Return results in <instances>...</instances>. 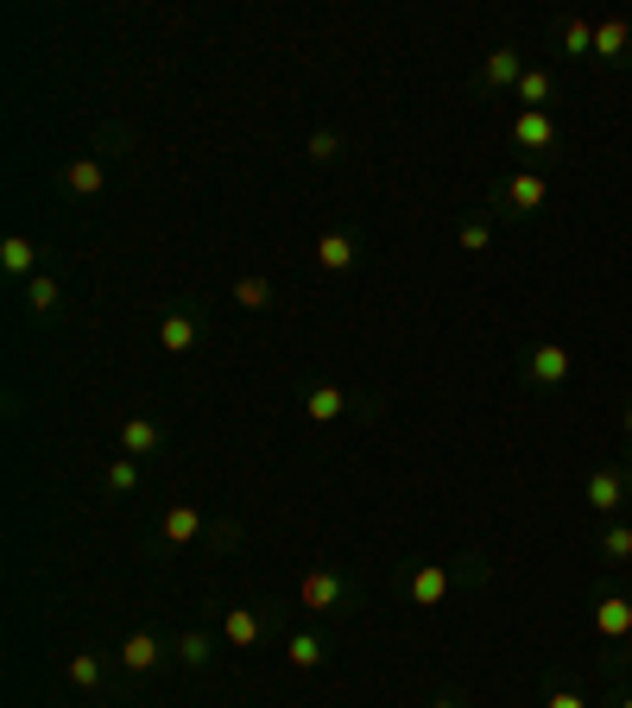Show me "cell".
<instances>
[{"instance_id": "1", "label": "cell", "mask_w": 632, "mask_h": 708, "mask_svg": "<svg viewBox=\"0 0 632 708\" xmlns=\"http://www.w3.org/2000/svg\"><path fill=\"white\" fill-rule=\"evenodd\" d=\"M512 146H519V152H551L556 146L551 108H519V121H512Z\"/></svg>"}, {"instance_id": "2", "label": "cell", "mask_w": 632, "mask_h": 708, "mask_svg": "<svg viewBox=\"0 0 632 708\" xmlns=\"http://www.w3.org/2000/svg\"><path fill=\"white\" fill-rule=\"evenodd\" d=\"M588 506H595L601 519H613V512L627 506V468H613V462L595 468V475H588Z\"/></svg>"}, {"instance_id": "3", "label": "cell", "mask_w": 632, "mask_h": 708, "mask_svg": "<svg viewBox=\"0 0 632 708\" xmlns=\"http://www.w3.org/2000/svg\"><path fill=\"white\" fill-rule=\"evenodd\" d=\"M519 76H525V57L512 45L487 51V64H480V82H487V89H519Z\"/></svg>"}, {"instance_id": "4", "label": "cell", "mask_w": 632, "mask_h": 708, "mask_svg": "<svg viewBox=\"0 0 632 708\" xmlns=\"http://www.w3.org/2000/svg\"><path fill=\"white\" fill-rule=\"evenodd\" d=\"M525 374L537 379V386H563V379H569V349H556V342H544V349H531Z\"/></svg>"}, {"instance_id": "5", "label": "cell", "mask_w": 632, "mask_h": 708, "mask_svg": "<svg viewBox=\"0 0 632 708\" xmlns=\"http://www.w3.org/2000/svg\"><path fill=\"white\" fill-rule=\"evenodd\" d=\"M298 601L310 607V613H329V607H342V576H329V569H310L298 588Z\"/></svg>"}, {"instance_id": "6", "label": "cell", "mask_w": 632, "mask_h": 708, "mask_svg": "<svg viewBox=\"0 0 632 708\" xmlns=\"http://www.w3.org/2000/svg\"><path fill=\"white\" fill-rule=\"evenodd\" d=\"M595 632H601V639H632V601L627 595L595 601Z\"/></svg>"}, {"instance_id": "7", "label": "cell", "mask_w": 632, "mask_h": 708, "mask_svg": "<svg viewBox=\"0 0 632 708\" xmlns=\"http://www.w3.org/2000/svg\"><path fill=\"white\" fill-rule=\"evenodd\" d=\"M595 57H607V64L632 57V20H601L595 25Z\"/></svg>"}, {"instance_id": "8", "label": "cell", "mask_w": 632, "mask_h": 708, "mask_svg": "<svg viewBox=\"0 0 632 708\" xmlns=\"http://www.w3.org/2000/svg\"><path fill=\"white\" fill-rule=\"evenodd\" d=\"M443 595H450V569H443V563H424V569L411 576V601H418V607H436Z\"/></svg>"}, {"instance_id": "9", "label": "cell", "mask_w": 632, "mask_h": 708, "mask_svg": "<svg viewBox=\"0 0 632 708\" xmlns=\"http://www.w3.org/2000/svg\"><path fill=\"white\" fill-rule=\"evenodd\" d=\"M556 45H563V57H595V25H588V20H563V25H556Z\"/></svg>"}, {"instance_id": "10", "label": "cell", "mask_w": 632, "mask_h": 708, "mask_svg": "<svg viewBox=\"0 0 632 708\" xmlns=\"http://www.w3.org/2000/svg\"><path fill=\"white\" fill-rule=\"evenodd\" d=\"M506 202H512L519 215H525V209H537V202H544V172H519L512 184H506Z\"/></svg>"}, {"instance_id": "11", "label": "cell", "mask_w": 632, "mask_h": 708, "mask_svg": "<svg viewBox=\"0 0 632 708\" xmlns=\"http://www.w3.org/2000/svg\"><path fill=\"white\" fill-rule=\"evenodd\" d=\"M317 266H323V273H348V266H354V241H348V234H323V241H317Z\"/></svg>"}, {"instance_id": "12", "label": "cell", "mask_w": 632, "mask_h": 708, "mask_svg": "<svg viewBox=\"0 0 632 708\" xmlns=\"http://www.w3.org/2000/svg\"><path fill=\"white\" fill-rule=\"evenodd\" d=\"M121 450L126 455H152V450H158V424H152V418H126V424H121Z\"/></svg>"}, {"instance_id": "13", "label": "cell", "mask_w": 632, "mask_h": 708, "mask_svg": "<svg viewBox=\"0 0 632 708\" xmlns=\"http://www.w3.org/2000/svg\"><path fill=\"white\" fill-rule=\"evenodd\" d=\"M197 531H202V512H197V506H171V512H165V538H171V544H190Z\"/></svg>"}, {"instance_id": "14", "label": "cell", "mask_w": 632, "mask_h": 708, "mask_svg": "<svg viewBox=\"0 0 632 708\" xmlns=\"http://www.w3.org/2000/svg\"><path fill=\"white\" fill-rule=\"evenodd\" d=\"M121 664L126 671H152V664H158V639H152V632H133L121 645Z\"/></svg>"}, {"instance_id": "15", "label": "cell", "mask_w": 632, "mask_h": 708, "mask_svg": "<svg viewBox=\"0 0 632 708\" xmlns=\"http://www.w3.org/2000/svg\"><path fill=\"white\" fill-rule=\"evenodd\" d=\"M551 96H556L551 70H525V76H519V101H525V108H551Z\"/></svg>"}, {"instance_id": "16", "label": "cell", "mask_w": 632, "mask_h": 708, "mask_svg": "<svg viewBox=\"0 0 632 708\" xmlns=\"http://www.w3.org/2000/svg\"><path fill=\"white\" fill-rule=\"evenodd\" d=\"M32 259H38V247H32L25 234H7V247H0V266H7V273H32Z\"/></svg>"}, {"instance_id": "17", "label": "cell", "mask_w": 632, "mask_h": 708, "mask_svg": "<svg viewBox=\"0 0 632 708\" xmlns=\"http://www.w3.org/2000/svg\"><path fill=\"white\" fill-rule=\"evenodd\" d=\"M64 184H70L76 197H96V190H101V165H96V158H76L70 172H64Z\"/></svg>"}, {"instance_id": "18", "label": "cell", "mask_w": 632, "mask_h": 708, "mask_svg": "<svg viewBox=\"0 0 632 708\" xmlns=\"http://www.w3.org/2000/svg\"><path fill=\"white\" fill-rule=\"evenodd\" d=\"M303 411H310L317 424H329V418H342V392H335V386H317V392L303 399Z\"/></svg>"}, {"instance_id": "19", "label": "cell", "mask_w": 632, "mask_h": 708, "mask_svg": "<svg viewBox=\"0 0 632 708\" xmlns=\"http://www.w3.org/2000/svg\"><path fill=\"white\" fill-rule=\"evenodd\" d=\"M158 342H165L171 354H184L190 342H197V323H190V317H165V329H158Z\"/></svg>"}, {"instance_id": "20", "label": "cell", "mask_w": 632, "mask_h": 708, "mask_svg": "<svg viewBox=\"0 0 632 708\" xmlns=\"http://www.w3.org/2000/svg\"><path fill=\"white\" fill-rule=\"evenodd\" d=\"M228 639H234V645H253V639H259V613H253V607H234V613H228Z\"/></svg>"}, {"instance_id": "21", "label": "cell", "mask_w": 632, "mask_h": 708, "mask_svg": "<svg viewBox=\"0 0 632 708\" xmlns=\"http://www.w3.org/2000/svg\"><path fill=\"white\" fill-rule=\"evenodd\" d=\"M601 556L607 563H627L632 556V526H607L601 531Z\"/></svg>"}, {"instance_id": "22", "label": "cell", "mask_w": 632, "mask_h": 708, "mask_svg": "<svg viewBox=\"0 0 632 708\" xmlns=\"http://www.w3.org/2000/svg\"><path fill=\"white\" fill-rule=\"evenodd\" d=\"M291 664H298V671L323 664V639H317V632H298V639H291Z\"/></svg>"}, {"instance_id": "23", "label": "cell", "mask_w": 632, "mask_h": 708, "mask_svg": "<svg viewBox=\"0 0 632 708\" xmlns=\"http://www.w3.org/2000/svg\"><path fill=\"white\" fill-rule=\"evenodd\" d=\"M234 298L247 303V310H266V303H273V285H266V278H241V285H234Z\"/></svg>"}, {"instance_id": "24", "label": "cell", "mask_w": 632, "mask_h": 708, "mask_svg": "<svg viewBox=\"0 0 632 708\" xmlns=\"http://www.w3.org/2000/svg\"><path fill=\"white\" fill-rule=\"evenodd\" d=\"M25 303H32V310H51V303H57V285H51V278H32V285H25Z\"/></svg>"}, {"instance_id": "25", "label": "cell", "mask_w": 632, "mask_h": 708, "mask_svg": "<svg viewBox=\"0 0 632 708\" xmlns=\"http://www.w3.org/2000/svg\"><path fill=\"white\" fill-rule=\"evenodd\" d=\"M177 657H184V664H202V657H209V639H202V632H184Z\"/></svg>"}, {"instance_id": "26", "label": "cell", "mask_w": 632, "mask_h": 708, "mask_svg": "<svg viewBox=\"0 0 632 708\" xmlns=\"http://www.w3.org/2000/svg\"><path fill=\"white\" fill-rule=\"evenodd\" d=\"M96 677H101V664H96V657H70V683L96 689Z\"/></svg>"}, {"instance_id": "27", "label": "cell", "mask_w": 632, "mask_h": 708, "mask_svg": "<svg viewBox=\"0 0 632 708\" xmlns=\"http://www.w3.org/2000/svg\"><path fill=\"white\" fill-rule=\"evenodd\" d=\"M487 241H494V228H487V222H468V228H462V247H468V253H480Z\"/></svg>"}, {"instance_id": "28", "label": "cell", "mask_w": 632, "mask_h": 708, "mask_svg": "<svg viewBox=\"0 0 632 708\" xmlns=\"http://www.w3.org/2000/svg\"><path fill=\"white\" fill-rule=\"evenodd\" d=\"M335 152H342V140H335V133H310V158H335Z\"/></svg>"}, {"instance_id": "29", "label": "cell", "mask_w": 632, "mask_h": 708, "mask_svg": "<svg viewBox=\"0 0 632 708\" xmlns=\"http://www.w3.org/2000/svg\"><path fill=\"white\" fill-rule=\"evenodd\" d=\"M133 480H140V468H133V462H114V468H108V487H114V494H126Z\"/></svg>"}, {"instance_id": "30", "label": "cell", "mask_w": 632, "mask_h": 708, "mask_svg": "<svg viewBox=\"0 0 632 708\" xmlns=\"http://www.w3.org/2000/svg\"><path fill=\"white\" fill-rule=\"evenodd\" d=\"M544 708H588V696H581V689H551Z\"/></svg>"}, {"instance_id": "31", "label": "cell", "mask_w": 632, "mask_h": 708, "mask_svg": "<svg viewBox=\"0 0 632 708\" xmlns=\"http://www.w3.org/2000/svg\"><path fill=\"white\" fill-rule=\"evenodd\" d=\"M627 436H632V405H627Z\"/></svg>"}, {"instance_id": "32", "label": "cell", "mask_w": 632, "mask_h": 708, "mask_svg": "<svg viewBox=\"0 0 632 708\" xmlns=\"http://www.w3.org/2000/svg\"><path fill=\"white\" fill-rule=\"evenodd\" d=\"M430 708H455V703H430Z\"/></svg>"}, {"instance_id": "33", "label": "cell", "mask_w": 632, "mask_h": 708, "mask_svg": "<svg viewBox=\"0 0 632 708\" xmlns=\"http://www.w3.org/2000/svg\"><path fill=\"white\" fill-rule=\"evenodd\" d=\"M627 664H632V639H627Z\"/></svg>"}, {"instance_id": "34", "label": "cell", "mask_w": 632, "mask_h": 708, "mask_svg": "<svg viewBox=\"0 0 632 708\" xmlns=\"http://www.w3.org/2000/svg\"><path fill=\"white\" fill-rule=\"evenodd\" d=\"M620 708H632V696H627V703H620Z\"/></svg>"}]
</instances>
